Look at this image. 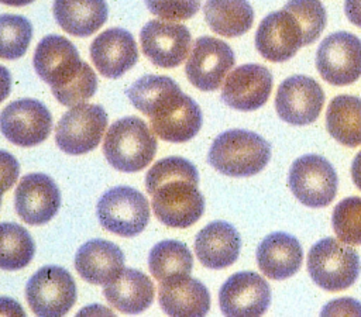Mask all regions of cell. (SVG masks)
<instances>
[{
	"label": "cell",
	"instance_id": "cell-1",
	"mask_svg": "<svg viewBox=\"0 0 361 317\" xmlns=\"http://www.w3.org/2000/svg\"><path fill=\"white\" fill-rule=\"evenodd\" d=\"M127 96L149 118L151 130L164 141L186 142L202 127L200 107L168 76H142L130 86Z\"/></svg>",
	"mask_w": 361,
	"mask_h": 317
},
{
	"label": "cell",
	"instance_id": "cell-2",
	"mask_svg": "<svg viewBox=\"0 0 361 317\" xmlns=\"http://www.w3.org/2000/svg\"><path fill=\"white\" fill-rule=\"evenodd\" d=\"M197 185V169L189 161L168 156L155 162L145 176L155 217L173 228L195 224L204 211V199Z\"/></svg>",
	"mask_w": 361,
	"mask_h": 317
},
{
	"label": "cell",
	"instance_id": "cell-3",
	"mask_svg": "<svg viewBox=\"0 0 361 317\" xmlns=\"http://www.w3.org/2000/svg\"><path fill=\"white\" fill-rule=\"evenodd\" d=\"M34 68L63 106L80 104L96 93V73L80 59L75 45L65 37L55 34L44 37L34 52Z\"/></svg>",
	"mask_w": 361,
	"mask_h": 317
},
{
	"label": "cell",
	"instance_id": "cell-4",
	"mask_svg": "<svg viewBox=\"0 0 361 317\" xmlns=\"http://www.w3.org/2000/svg\"><path fill=\"white\" fill-rule=\"evenodd\" d=\"M271 158L269 144L247 130L220 134L209 149V163L223 175L245 178L259 173Z\"/></svg>",
	"mask_w": 361,
	"mask_h": 317
},
{
	"label": "cell",
	"instance_id": "cell-5",
	"mask_svg": "<svg viewBox=\"0 0 361 317\" xmlns=\"http://www.w3.org/2000/svg\"><path fill=\"white\" fill-rule=\"evenodd\" d=\"M103 152L107 162L121 172L147 168L157 152V138L145 121L124 117L114 121L104 135Z\"/></svg>",
	"mask_w": 361,
	"mask_h": 317
},
{
	"label": "cell",
	"instance_id": "cell-6",
	"mask_svg": "<svg viewBox=\"0 0 361 317\" xmlns=\"http://www.w3.org/2000/svg\"><path fill=\"white\" fill-rule=\"evenodd\" d=\"M360 268L355 249L330 237L316 242L307 254V271L312 280L329 292L350 287L357 280Z\"/></svg>",
	"mask_w": 361,
	"mask_h": 317
},
{
	"label": "cell",
	"instance_id": "cell-7",
	"mask_svg": "<svg viewBox=\"0 0 361 317\" xmlns=\"http://www.w3.org/2000/svg\"><path fill=\"white\" fill-rule=\"evenodd\" d=\"M99 223L120 237L140 234L149 221V204L137 189L117 186L107 190L97 203Z\"/></svg>",
	"mask_w": 361,
	"mask_h": 317
},
{
	"label": "cell",
	"instance_id": "cell-8",
	"mask_svg": "<svg viewBox=\"0 0 361 317\" xmlns=\"http://www.w3.org/2000/svg\"><path fill=\"white\" fill-rule=\"evenodd\" d=\"M107 127V114L99 104L72 106L55 127L56 145L66 154L82 155L93 151Z\"/></svg>",
	"mask_w": 361,
	"mask_h": 317
},
{
	"label": "cell",
	"instance_id": "cell-9",
	"mask_svg": "<svg viewBox=\"0 0 361 317\" xmlns=\"http://www.w3.org/2000/svg\"><path fill=\"white\" fill-rule=\"evenodd\" d=\"M25 297L37 316H63L76 302V285L66 269L49 265L30 278Z\"/></svg>",
	"mask_w": 361,
	"mask_h": 317
},
{
	"label": "cell",
	"instance_id": "cell-10",
	"mask_svg": "<svg viewBox=\"0 0 361 317\" xmlns=\"http://www.w3.org/2000/svg\"><path fill=\"white\" fill-rule=\"evenodd\" d=\"M288 182L293 196L307 207H326L337 193V175L331 163L313 154L292 163Z\"/></svg>",
	"mask_w": 361,
	"mask_h": 317
},
{
	"label": "cell",
	"instance_id": "cell-11",
	"mask_svg": "<svg viewBox=\"0 0 361 317\" xmlns=\"http://www.w3.org/2000/svg\"><path fill=\"white\" fill-rule=\"evenodd\" d=\"M316 68L330 85L354 83L361 76V39L347 31L330 34L317 48Z\"/></svg>",
	"mask_w": 361,
	"mask_h": 317
},
{
	"label": "cell",
	"instance_id": "cell-12",
	"mask_svg": "<svg viewBox=\"0 0 361 317\" xmlns=\"http://www.w3.org/2000/svg\"><path fill=\"white\" fill-rule=\"evenodd\" d=\"M234 62V52L228 44L214 37H200L186 61V77L199 90L213 92L220 87Z\"/></svg>",
	"mask_w": 361,
	"mask_h": 317
},
{
	"label": "cell",
	"instance_id": "cell-13",
	"mask_svg": "<svg viewBox=\"0 0 361 317\" xmlns=\"http://www.w3.org/2000/svg\"><path fill=\"white\" fill-rule=\"evenodd\" d=\"M51 127L49 110L35 99L16 100L0 113L3 135L18 147H34L45 141Z\"/></svg>",
	"mask_w": 361,
	"mask_h": 317
},
{
	"label": "cell",
	"instance_id": "cell-14",
	"mask_svg": "<svg viewBox=\"0 0 361 317\" xmlns=\"http://www.w3.org/2000/svg\"><path fill=\"white\" fill-rule=\"evenodd\" d=\"M324 103L322 86L312 77L295 75L285 79L275 96L278 116L293 125H307L316 121Z\"/></svg>",
	"mask_w": 361,
	"mask_h": 317
},
{
	"label": "cell",
	"instance_id": "cell-15",
	"mask_svg": "<svg viewBox=\"0 0 361 317\" xmlns=\"http://www.w3.org/2000/svg\"><path fill=\"white\" fill-rule=\"evenodd\" d=\"M140 41L144 55L154 65L171 69L186 59L192 37L183 24L151 20L142 27Z\"/></svg>",
	"mask_w": 361,
	"mask_h": 317
},
{
	"label": "cell",
	"instance_id": "cell-16",
	"mask_svg": "<svg viewBox=\"0 0 361 317\" xmlns=\"http://www.w3.org/2000/svg\"><path fill=\"white\" fill-rule=\"evenodd\" d=\"M303 30L296 17L282 8L262 18L255 32V46L262 58L285 62L303 46Z\"/></svg>",
	"mask_w": 361,
	"mask_h": 317
},
{
	"label": "cell",
	"instance_id": "cell-17",
	"mask_svg": "<svg viewBox=\"0 0 361 317\" xmlns=\"http://www.w3.org/2000/svg\"><path fill=\"white\" fill-rule=\"evenodd\" d=\"M269 303V285L255 272L231 275L219 292L220 310L226 316H261Z\"/></svg>",
	"mask_w": 361,
	"mask_h": 317
},
{
	"label": "cell",
	"instance_id": "cell-18",
	"mask_svg": "<svg viewBox=\"0 0 361 317\" xmlns=\"http://www.w3.org/2000/svg\"><path fill=\"white\" fill-rule=\"evenodd\" d=\"M271 72L258 63H245L226 77L221 89V100L231 108L252 111L268 100L272 90Z\"/></svg>",
	"mask_w": 361,
	"mask_h": 317
},
{
	"label": "cell",
	"instance_id": "cell-19",
	"mask_svg": "<svg viewBox=\"0 0 361 317\" xmlns=\"http://www.w3.org/2000/svg\"><path fill=\"white\" fill-rule=\"evenodd\" d=\"M17 214L30 225L48 223L59 210L61 193L45 173L25 175L14 193Z\"/></svg>",
	"mask_w": 361,
	"mask_h": 317
},
{
	"label": "cell",
	"instance_id": "cell-20",
	"mask_svg": "<svg viewBox=\"0 0 361 317\" xmlns=\"http://www.w3.org/2000/svg\"><path fill=\"white\" fill-rule=\"evenodd\" d=\"M90 58L100 75L117 79L137 63L138 49L127 30L109 28L93 39Z\"/></svg>",
	"mask_w": 361,
	"mask_h": 317
},
{
	"label": "cell",
	"instance_id": "cell-21",
	"mask_svg": "<svg viewBox=\"0 0 361 317\" xmlns=\"http://www.w3.org/2000/svg\"><path fill=\"white\" fill-rule=\"evenodd\" d=\"M158 302L169 316H204L210 309L209 290L189 275L159 280Z\"/></svg>",
	"mask_w": 361,
	"mask_h": 317
},
{
	"label": "cell",
	"instance_id": "cell-22",
	"mask_svg": "<svg viewBox=\"0 0 361 317\" xmlns=\"http://www.w3.org/2000/svg\"><path fill=\"white\" fill-rule=\"evenodd\" d=\"M78 273L92 285H107L124 269L123 251L106 240L85 242L75 255Z\"/></svg>",
	"mask_w": 361,
	"mask_h": 317
},
{
	"label": "cell",
	"instance_id": "cell-23",
	"mask_svg": "<svg viewBox=\"0 0 361 317\" xmlns=\"http://www.w3.org/2000/svg\"><path fill=\"white\" fill-rule=\"evenodd\" d=\"M241 240L237 230L226 221H213L199 231L195 252L200 263L210 269L233 265L240 255Z\"/></svg>",
	"mask_w": 361,
	"mask_h": 317
},
{
	"label": "cell",
	"instance_id": "cell-24",
	"mask_svg": "<svg viewBox=\"0 0 361 317\" xmlns=\"http://www.w3.org/2000/svg\"><path fill=\"white\" fill-rule=\"evenodd\" d=\"M303 259L299 241L286 232H272L262 240L257 248V262L259 271L274 280L293 276Z\"/></svg>",
	"mask_w": 361,
	"mask_h": 317
},
{
	"label": "cell",
	"instance_id": "cell-25",
	"mask_svg": "<svg viewBox=\"0 0 361 317\" xmlns=\"http://www.w3.org/2000/svg\"><path fill=\"white\" fill-rule=\"evenodd\" d=\"M103 293L118 311L138 314L152 304L155 287L152 280L141 271L124 268L114 280L104 285Z\"/></svg>",
	"mask_w": 361,
	"mask_h": 317
},
{
	"label": "cell",
	"instance_id": "cell-26",
	"mask_svg": "<svg viewBox=\"0 0 361 317\" xmlns=\"http://www.w3.org/2000/svg\"><path fill=\"white\" fill-rule=\"evenodd\" d=\"M104 0H54V17L59 27L75 37L94 34L107 20Z\"/></svg>",
	"mask_w": 361,
	"mask_h": 317
},
{
	"label": "cell",
	"instance_id": "cell-27",
	"mask_svg": "<svg viewBox=\"0 0 361 317\" xmlns=\"http://www.w3.org/2000/svg\"><path fill=\"white\" fill-rule=\"evenodd\" d=\"M203 14L212 31L228 38L245 34L254 23L248 0H207Z\"/></svg>",
	"mask_w": 361,
	"mask_h": 317
},
{
	"label": "cell",
	"instance_id": "cell-28",
	"mask_svg": "<svg viewBox=\"0 0 361 317\" xmlns=\"http://www.w3.org/2000/svg\"><path fill=\"white\" fill-rule=\"evenodd\" d=\"M329 134L345 147L361 145V99L348 94L336 96L326 113Z\"/></svg>",
	"mask_w": 361,
	"mask_h": 317
},
{
	"label": "cell",
	"instance_id": "cell-29",
	"mask_svg": "<svg viewBox=\"0 0 361 317\" xmlns=\"http://www.w3.org/2000/svg\"><path fill=\"white\" fill-rule=\"evenodd\" d=\"M148 266L157 280H164L171 276L189 275L193 258L185 244L175 240H164L149 251Z\"/></svg>",
	"mask_w": 361,
	"mask_h": 317
},
{
	"label": "cell",
	"instance_id": "cell-30",
	"mask_svg": "<svg viewBox=\"0 0 361 317\" xmlns=\"http://www.w3.org/2000/svg\"><path fill=\"white\" fill-rule=\"evenodd\" d=\"M35 254L28 231L14 223H0V268L18 271L25 268Z\"/></svg>",
	"mask_w": 361,
	"mask_h": 317
},
{
	"label": "cell",
	"instance_id": "cell-31",
	"mask_svg": "<svg viewBox=\"0 0 361 317\" xmlns=\"http://www.w3.org/2000/svg\"><path fill=\"white\" fill-rule=\"evenodd\" d=\"M32 25L18 14H0V58L18 59L31 42Z\"/></svg>",
	"mask_w": 361,
	"mask_h": 317
},
{
	"label": "cell",
	"instance_id": "cell-32",
	"mask_svg": "<svg viewBox=\"0 0 361 317\" xmlns=\"http://www.w3.org/2000/svg\"><path fill=\"white\" fill-rule=\"evenodd\" d=\"M331 224L341 242L361 245V197L343 199L333 210Z\"/></svg>",
	"mask_w": 361,
	"mask_h": 317
},
{
	"label": "cell",
	"instance_id": "cell-33",
	"mask_svg": "<svg viewBox=\"0 0 361 317\" xmlns=\"http://www.w3.org/2000/svg\"><path fill=\"white\" fill-rule=\"evenodd\" d=\"M283 8L290 11L302 25L305 45L314 42L320 37L327 21V14L320 0H289Z\"/></svg>",
	"mask_w": 361,
	"mask_h": 317
},
{
	"label": "cell",
	"instance_id": "cell-34",
	"mask_svg": "<svg viewBox=\"0 0 361 317\" xmlns=\"http://www.w3.org/2000/svg\"><path fill=\"white\" fill-rule=\"evenodd\" d=\"M148 10L168 21H182L193 17L199 7L200 0H145Z\"/></svg>",
	"mask_w": 361,
	"mask_h": 317
},
{
	"label": "cell",
	"instance_id": "cell-35",
	"mask_svg": "<svg viewBox=\"0 0 361 317\" xmlns=\"http://www.w3.org/2000/svg\"><path fill=\"white\" fill-rule=\"evenodd\" d=\"M18 173L20 165L17 159L11 154L0 149V185L8 190L16 183Z\"/></svg>",
	"mask_w": 361,
	"mask_h": 317
},
{
	"label": "cell",
	"instance_id": "cell-36",
	"mask_svg": "<svg viewBox=\"0 0 361 317\" xmlns=\"http://www.w3.org/2000/svg\"><path fill=\"white\" fill-rule=\"evenodd\" d=\"M322 314H361V304L353 299H338V300H333L330 302L323 310Z\"/></svg>",
	"mask_w": 361,
	"mask_h": 317
},
{
	"label": "cell",
	"instance_id": "cell-37",
	"mask_svg": "<svg viewBox=\"0 0 361 317\" xmlns=\"http://www.w3.org/2000/svg\"><path fill=\"white\" fill-rule=\"evenodd\" d=\"M344 11L350 23L361 28V0H345Z\"/></svg>",
	"mask_w": 361,
	"mask_h": 317
},
{
	"label": "cell",
	"instance_id": "cell-38",
	"mask_svg": "<svg viewBox=\"0 0 361 317\" xmlns=\"http://www.w3.org/2000/svg\"><path fill=\"white\" fill-rule=\"evenodd\" d=\"M11 90V75L7 68L0 65V103L6 100Z\"/></svg>",
	"mask_w": 361,
	"mask_h": 317
},
{
	"label": "cell",
	"instance_id": "cell-39",
	"mask_svg": "<svg viewBox=\"0 0 361 317\" xmlns=\"http://www.w3.org/2000/svg\"><path fill=\"white\" fill-rule=\"evenodd\" d=\"M20 314L23 316L24 311L21 310V307L18 306V303H16L11 299H4L0 297V314Z\"/></svg>",
	"mask_w": 361,
	"mask_h": 317
},
{
	"label": "cell",
	"instance_id": "cell-40",
	"mask_svg": "<svg viewBox=\"0 0 361 317\" xmlns=\"http://www.w3.org/2000/svg\"><path fill=\"white\" fill-rule=\"evenodd\" d=\"M351 178L354 185L361 190V151L355 155L353 165H351Z\"/></svg>",
	"mask_w": 361,
	"mask_h": 317
},
{
	"label": "cell",
	"instance_id": "cell-41",
	"mask_svg": "<svg viewBox=\"0 0 361 317\" xmlns=\"http://www.w3.org/2000/svg\"><path fill=\"white\" fill-rule=\"evenodd\" d=\"M34 0H0V3L7 4V6H25L32 3Z\"/></svg>",
	"mask_w": 361,
	"mask_h": 317
},
{
	"label": "cell",
	"instance_id": "cell-42",
	"mask_svg": "<svg viewBox=\"0 0 361 317\" xmlns=\"http://www.w3.org/2000/svg\"><path fill=\"white\" fill-rule=\"evenodd\" d=\"M4 192H6V189L0 185V203H1V196H3V193H4Z\"/></svg>",
	"mask_w": 361,
	"mask_h": 317
}]
</instances>
